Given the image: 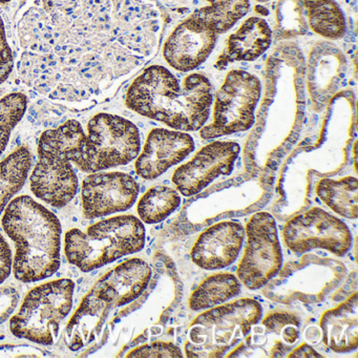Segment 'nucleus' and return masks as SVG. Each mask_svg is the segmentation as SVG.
Masks as SVG:
<instances>
[{
	"mask_svg": "<svg viewBox=\"0 0 358 358\" xmlns=\"http://www.w3.org/2000/svg\"><path fill=\"white\" fill-rule=\"evenodd\" d=\"M163 30L152 0H39L18 24V74L50 99L87 101L152 59Z\"/></svg>",
	"mask_w": 358,
	"mask_h": 358,
	"instance_id": "1",
	"label": "nucleus"
},
{
	"mask_svg": "<svg viewBox=\"0 0 358 358\" xmlns=\"http://www.w3.org/2000/svg\"><path fill=\"white\" fill-rule=\"evenodd\" d=\"M213 95L204 74L187 73L182 78L169 66L152 64L129 85L125 104L145 118L189 133L208 122Z\"/></svg>",
	"mask_w": 358,
	"mask_h": 358,
	"instance_id": "2",
	"label": "nucleus"
},
{
	"mask_svg": "<svg viewBox=\"0 0 358 358\" xmlns=\"http://www.w3.org/2000/svg\"><path fill=\"white\" fill-rule=\"evenodd\" d=\"M6 234L14 241V275L33 282L53 275L60 267L62 224L31 196L14 199L3 217Z\"/></svg>",
	"mask_w": 358,
	"mask_h": 358,
	"instance_id": "3",
	"label": "nucleus"
},
{
	"mask_svg": "<svg viewBox=\"0 0 358 358\" xmlns=\"http://www.w3.org/2000/svg\"><path fill=\"white\" fill-rule=\"evenodd\" d=\"M152 275L148 263L141 259H131L100 278L69 322V347L79 350L92 343L99 335L110 311L138 299L148 288Z\"/></svg>",
	"mask_w": 358,
	"mask_h": 358,
	"instance_id": "4",
	"label": "nucleus"
},
{
	"mask_svg": "<svg viewBox=\"0 0 358 358\" xmlns=\"http://www.w3.org/2000/svg\"><path fill=\"white\" fill-rule=\"evenodd\" d=\"M143 222L135 215H119L94 224L87 231L72 229L66 234V259L81 271L99 269L145 246Z\"/></svg>",
	"mask_w": 358,
	"mask_h": 358,
	"instance_id": "5",
	"label": "nucleus"
},
{
	"mask_svg": "<svg viewBox=\"0 0 358 358\" xmlns=\"http://www.w3.org/2000/svg\"><path fill=\"white\" fill-rule=\"evenodd\" d=\"M262 316L261 303L248 297L205 310L188 328L186 356L223 357L250 334Z\"/></svg>",
	"mask_w": 358,
	"mask_h": 358,
	"instance_id": "6",
	"label": "nucleus"
},
{
	"mask_svg": "<svg viewBox=\"0 0 358 358\" xmlns=\"http://www.w3.org/2000/svg\"><path fill=\"white\" fill-rule=\"evenodd\" d=\"M75 284L69 278L45 282L24 297L17 314L11 318V332L18 338L39 345H53L60 324L73 307Z\"/></svg>",
	"mask_w": 358,
	"mask_h": 358,
	"instance_id": "7",
	"label": "nucleus"
},
{
	"mask_svg": "<svg viewBox=\"0 0 358 358\" xmlns=\"http://www.w3.org/2000/svg\"><path fill=\"white\" fill-rule=\"evenodd\" d=\"M261 80L248 71L231 70L213 95L211 121L201 129L205 140L243 133L252 127L262 97Z\"/></svg>",
	"mask_w": 358,
	"mask_h": 358,
	"instance_id": "8",
	"label": "nucleus"
},
{
	"mask_svg": "<svg viewBox=\"0 0 358 358\" xmlns=\"http://www.w3.org/2000/svg\"><path fill=\"white\" fill-rule=\"evenodd\" d=\"M87 140L77 167L87 173L129 164L141 150L135 123L117 115L97 114L87 124Z\"/></svg>",
	"mask_w": 358,
	"mask_h": 358,
	"instance_id": "9",
	"label": "nucleus"
},
{
	"mask_svg": "<svg viewBox=\"0 0 358 358\" xmlns=\"http://www.w3.org/2000/svg\"><path fill=\"white\" fill-rule=\"evenodd\" d=\"M245 248L236 276L242 286L257 290L275 278L282 265V247L275 220L261 211L247 222Z\"/></svg>",
	"mask_w": 358,
	"mask_h": 358,
	"instance_id": "10",
	"label": "nucleus"
},
{
	"mask_svg": "<svg viewBox=\"0 0 358 358\" xmlns=\"http://www.w3.org/2000/svg\"><path fill=\"white\" fill-rule=\"evenodd\" d=\"M285 245L296 255L324 249L343 257L352 246V234L345 222L324 209L313 207L293 217L282 229Z\"/></svg>",
	"mask_w": 358,
	"mask_h": 358,
	"instance_id": "11",
	"label": "nucleus"
},
{
	"mask_svg": "<svg viewBox=\"0 0 358 358\" xmlns=\"http://www.w3.org/2000/svg\"><path fill=\"white\" fill-rule=\"evenodd\" d=\"M219 35L200 14L194 12L180 22L165 39L163 59L171 70L182 74L192 72L213 54Z\"/></svg>",
	"mask_w": 358,
	"mask_h": 358,
	"instance_id": "12",
	"label": "nucleus"
},
{
	"mask_svg": "<svg viewBox=\"0 0 358 358\" xmlns=\"http://www.w3.org/2000/svg\"><path fill=\"white\" fill-rule=\"evenodd\" d=\"M240 154L241 146L236 142L213 141L203 146L188 162L180 165L171 181L181 196H196L217 178L229 176Z\"/></svg>",
	"mask_w": 358,
	"mask_h": 358,
	"instance_id": "13",
	"label": "nucleus"
},
{
	"mask_svg": "<svg viewBox=\"0 0 358 358\" xmlns=\"http://www.w3.org/2000/svg\"><path fill=\"white\" fill-rule=\"evenodd\" d=\"M139 192V184L129 173H92L83 183V215L91 220L127 210Z\"/></svg>",
	"mask_w": 358,
	"mask_h": 358,
	"instance_id": "14",
	"label": "nucleus"
},
{
	"mask_svg": "<svg viewBox=\"0 0 358 358\" xmlns=\"http://www.w3.org/2000/svg\"><path fill=\"white\" fill-rule=\"evenodd\" d=\"M30 185L37 198L60 208L76 196L78 178L66 155L38 146V162L31 175Z\"/></svg>",
	"mask_w": 358,
	"mask_h": 358,
	"instance_id": "15",
	"label": "nucleus"
},
{
	"mask_svg": "<svg viewBox=\"0 0 358 358\" xmlns=\"http://www.w3.org/2000/svg\"><path fill=\"white\" fill-rule=\"evenodd\" d=\"M196 143L187 131L157 127L146 138L141 154L136 158V173L152 181L180 164L194 150Z\"/></svg>",
	"mask_w": 358,
	"mask_h": 358,
	"instance_id": "16",
	"label": "nucleus"
},
{
	"mask_svg": "<svg viewBox=\"0 0 358 358\" xmlns=\"http://www.w3.org/2000/svg\"><path fill=\"white\" fill-rule=\"evenodd\" d=\"M245 228L236 221H223L207 228L190 250L192 263L201 269L215 271L229 267L244 246Z\"/></svg>",
	"mask_w": 358,
	"mask_h": 358,
	"instance_id": "17",
	"label": "nucleus"
},
{
	"mask_svg": "<svg viewBox=\"0 0 358 358\" xmlns=\"http://www.w3.org/2000/svg\"><path fill=\"white\" fill-rule=\"evenodd\" d=\"M347 73L343 52L329 41L316 43L307 62V89L314 103L322 106L337 91Z\"/></svg>",
	"mask_w": 358,
	"mask_h": 358,
	"instance_id": "18",
	"label": "nucleus"
},
{
	"mask_svg": "<svg viewBox=\"0 0 358 358\" xmlns=\"http://www.w3.org/2000/svg\"><path fill=\"white\" fill-rule=\"evenodd\" d=\"M273 31L269 22L261 16H250L229 35L222 64L252 62L259 59L271 47Z\"/></svg>",
	"mask_w": 358,
	"mask_h": 358,
	"instance_id": "19",
	"label": "nucleus"
},
{
	"mask_svg": "<svg viewBox=\"0 0 358 358\" xmlns=\"http://www.w3.org/2000/svg\"><path fill=\"white\" fill-rule=\"evenodd\" d=\"M322 339L335 353H349L358 345L357 294L322 314L320 322Z\"/></svg>",
	"mask_w": 358,
	"mask_h": 358,
	"instance_id": "20",
	"label": "nucleus"
},
{
	"mask_svg": "<svg viewBox=\"0 0 358 358\" xmlns=\"http://www.w3.org/2000/svg\"><path fill=\"white\" fill-rule=\"evenodd\" d=\"M242 284L229 272L207 276L190 294L188 306L194 311H204L231 301L240 295Z\"/></svg>",
	"mask_w": 358,
	"mask_h": 358,
	"instance_id": "21",
	"label": "nucleus"
},
{
	"mask_svg": "<svg viewBox=\"0 0 358 358\" xmlns=\"http://www.w3.org/2000/svg\"><path fill=\"white\" fill-rule=\"evenodd\" d=\"M308 27L328 41H338L347 33L345 13L335 0H303Z\"/></svg>",
	"mask_w": 358,
	"mask_h": 358,
	"instance_id": "22",
	"label": "nucleus"
},
{
	"mask_svg": "<svg viewBox=\"0 0 358 358\" xmlns=\"http://www.w3.org/2000/svg\"><path fill=\"white\" fill-rule=\"evenodd\" d=\"M320 200L339 217L356 220L358 215V182L355 177L322 179L316 185Z\"/></svg>",
	"mask_w": 358,
	"mask_h": 358,
	"instance_id": "23",
	"label": "nucleus"
},
{
	"mask_svg": "<svg viewBox=\"0 0 358 358\" xmlns=\"http://www.w3.org/2000/svg\"><path fill=\"white\" fill-rule=\"evenodd\" d=\"M31 164L32 155L26 146L18 148L0 162V215L26 183Z\"/></svg>",
	"mask_w": 358,
	"mask_h": 358,
	"instance_id": "24",
	"label": "nucleus"
},
{
	"mask_svg": "<svg viewBox=\"0 0 358 358\" xmlns=\"http://www.w3.org/2000/svg\"><path fill=\"white\" fill-rule=\"evenodd\" d=\"M181 202V194L176 188L169 185L152 186L140 198L138 215L143 223H160L173 215Z\"/></svg>",
	"mask_w": 358,
	"mask_h": 358,
	"instance_id": "25",
	"label": "nucleus"
},
{
	"mask_svg": "<svg viewBox=\"0 0 358 358\" xmlns=\"http://www.w3.org/2000/svg\"><path fill=\"white\" fill-rule=\"evenodd\" d=\"M87 135L76 120L66 121L57 129H49L41 135L38 146L66 155L71 162L78 164L83 156Z\"/></svg>",
	"mask_w": 358,
	"mask_h": 358,
	"instance_id": "26",
	"label": "nucleus"
},
{
	"mask_svg": "<svg viewBox=\"0 0 358 358\" xmlns=\"http://www.w3.org/2000/svg\"><path fill=\"white\" fill-rule=\"evenodd\" d=\"M208 5L201 8L200 14L220 35L236 26L250 10L249 0H204Z\"/></svg>",
	"mask_w": 358,
	"mask_h": 358,
	"instance_id": "27",
	"label": "nucleus"
},
{
	"mask_svg": "<svg viewBox=\"0 0 358 358\" xmlns=\"http://www.w3.org/2000/svg\"><path fill=\"white\" fill-rule=\"evenodd\" d=\"M303 0H278L275 7L276 33L282 38H293L307 34Z\"/></svg>",
	"mask_w": 358,
	"mask_h": 358,
	"instance_id": "28",
	"label": "nucleus"
},
{
	"mask_svg": "<svg viewBox=\"0 0 358 358\" xmlns=\"http://www.w3.org/2000/svg\"><path fill=\"white\" fill-rule=\"evenodd\" d=\"M28 108L24 94L12 93L0 99V156L5 152L12 131Z\"/></svg>",
	"mask_w": 358,
	"mask_h": 358,
	"instance_id": "29",
	"label": "nucleus"
},
{
	"mask_svg": "<svg viewBox=\"0 0 358 358\" xmlns=\"http://www.w3.org/2000/svg\"><path fill=\"white\" fill-rule=\"evenodd\" d=\"M127 357H183L182 350L179 345L173 343H158L143 345L131 350Z\"/></svg>",
	"mask_w": 358,
	"mask_h": 358,
	"instance_id": "30",
	"label": "nucleus"
},
{
	"mask_svg": "<svg viewBox=\"0 0 358 358\" xmlns=\"http://www.w3.org/2000/svg\"><path fill=\"white\" fill-rule=\"evenodd\" d=\"M262 324L269 332L280 335L285 327L290 324L301 326V320L292 312L278 311L267 314L262 320Z\"/></svg>",
	"mask_w": 358,
	"mask_h": 358,
	"instance_id": "31",
	"label": "nucleus"
},
{
	"mask_svg": "<svg viewBox=\"0 0 358 358\" xmlns=\"http://www.w3.org/2000/svg\"><path fill=\"white\" fill-rule=\"evenodd\" d=\"M14 66L11 48L6 36L5 26L0 16V85L7 80Z\"/></svg>",
	"mask_w": 358,
	"mask_h": 358,
	"instance_id": "32",
	"label": "nucleus"
},
{
	"mask_svg": "<svg viewBox=\"0 0 358 358\" xmlns=\"http://www.w3.org/2000/svg\"><path fill=\"white\" fill-rule=\"evenodd\" d=\"M20 292L14 287L0 288V324L10 317L20 301Z\"/></svg>",
	"mask_w": 358,
	"mask_h": 358,
	"instance_id": "33",
	"label": "nucleus"
},
{
	"mask_svg": "<svg viewBox=\"0 0 358 358\" xmlns=\"http://www.w3.org/2000/svg\"><path fill=\"white\" fill-rule=\"evenodd\" d=\"M12 251L9 244L0 234V284H3L12 270Z\"/></svg>",
	"mask_w": 358,
	"mask_h": 358,
	"instance_id": "34",
	"label": "nucleus"
},
{
	"mask_svg": "<svg viewBox=\"0 0 358 358\" xmlns=\"http://www.w3.org/2000/svg\"><path fill=\"white\" fill-rule=\"evenodd\" d=\"M288 357H324V356L320 355L311 345L303 343V345H299L296 349L293 350L289 354Z\"/></svg>",
	"mask_w": 358,
	"mask_h": 358,
	"instance_id": "35",
	"label": "nucleus"
},
{
	"mask_svg": "<svg viewBox=\"0 0 358 358\" xmlns=\"http://www.w3.org/2000/svg\"><path fill=\"white\" fill-rule=\"evenodd\" d=\"M280 335H282V341H284L286 345H294L299 337V327L293 326V324L285 327Z\"/></svg>",
	"mask_w": 358,
	"mask_h": 358,
	"instance_id": "36",
	"label": "nucleus"
},
{
	"mask_svg": "<svg viewBox=\"0 0 358 358\" xmlns=\"http://www.w3.org/2000/svg\"><path fill=\"white\" fill-rule=\"evenodd\" d=\"M306 339L310 343H315L322 338V331L317 327H309L305 332Z\"/></svg>",
	"mask_w": 358,
	"mask_h": 358,
	"instance_id": "37",
	"label": "nucleus"
},
{
	"mask_svg": "<svg viewBox=\"0 0 358 358\" xmlns=\"http://www.w3.org/2000/svg\"><path fill=\"white\" fill-rule=\"evenodd\" d=\"M255 11H257V13L261 14V15L263 16H266L269 14L268 10L266 9L265 7H263V6H257V7H255Z\"/></svg>",
	"mask_w": 358,
	"mask_h": 358,
	"instance_id": "38",
	"label": "nucleus"
},
{
	"mask_svg": "<svg viewBox=\"0 0 358 358\" xmlns=\"http://www.w3.org/2000/svg\"><path fill=\"white\" fill-rule=\"evenodd\" d=\"M255 1H257V3H269V1H271V0H255Z\"/></svg>",
	"mask_w": 358,
	"mask_h": 358,
	"instance_id": "39",
	"label": "nucleus"
},
{
	"mask_svg": "<svg viewBox=\"0 0 358 358\" xmlns=\"http://www.w3.org/2000/svg\"><path fill=\"white\" fill-rule=\"evenodd\" d=\"M11 0H0V3H10Z\"/></svg>",
	"mask_w": 358,
	"mask_h": 358,
	"instance_id": "40",
	"label": "nucleus"
}]
</instances>
